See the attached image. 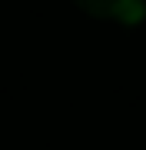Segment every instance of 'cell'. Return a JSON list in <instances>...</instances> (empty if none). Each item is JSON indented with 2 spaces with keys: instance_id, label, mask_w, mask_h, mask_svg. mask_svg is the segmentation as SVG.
<instances>
[{
  "instance_id": "cell-1",
  "label": "cell",
  "mask_w": 146,
  "mask_h": 150,
  "mask_svg": "<svg viewBox=\"0 0 146 150\" xmlns=\"http://www.w3.org/2000/svg\"><path fill=\"white\" fill-rule=\"evenodd\" d=\"M76 4L93 17H113V20H123V23H136L146 13L143 0H76Z\"/></svg>"
}]
</instances>
